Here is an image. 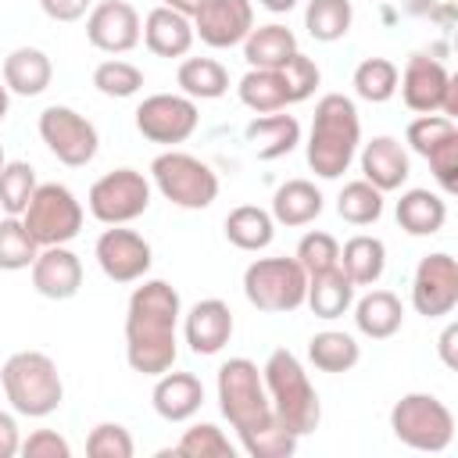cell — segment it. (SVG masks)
Wrapping results in <instances>:
<instances>
[{"mask_svg": "<svg viewBox=\"0 0 458 458\" xmlns=\"http://www.w3.org/2000/svg\"><path fill=\"white\" fill-rule=\"evenodd\" d=\"M218 408L229 419V426L240 437V447L250 458H290L301 444L297 433H290L265 394L261 369L250 358H229L218 369Z\"/></svg>", "mask_w": 458, "mask_h": 458, "instance_id": "cell-1", "label": "cell"}, {"mask_svg": "<svg viewBox=\"0 0 458 458\" xmlns=\"http://www.w3.org/2000/svg\"><path fill=\"white\" fill-rule=\"evenodd\" d=\"M179 290L165 279H143L125 304V361L140 376H161L179 354Z\"/></svg>", "mask_w": 458, "mask_h": 458, "instance_id": "cell-2", "label": "cell"}, {"mask_svg": "<svg viewBox=\"0 0 458 458\" xmlns=\"http://www.w3.org/2000/svg\"><path fill=\"white\" fill-rule=\"evenodd\" d=\"M361 147V118L351 97L326 93L315 104L308 132V168L318 179H340Z\"/></svg>", "mask_w": 458, "mask_h": 458, "instance_id": "cell-3", "label": "cell"}, {"mask_svg": "<svg viewBox=\"0 0 458 458\" xmlns=\"http://www.w3.org/2000/svg\"><path fill=\"white\" fill-rule=\"evenodd\" d=\"M261 383H265V394L272 401V411L276 419L297 433V437H308L318 429L322 422V401H318V390L311 386L301 358L286 347H276L265 365H261Z\"/></svg>", "mask_w": 458, "mask_h": 458, "instance_id": "cell-4", "label": "cell"}, {"mask_svg": "<svg viewBox=\"0 0 458 458\" xmlns=\"http://www.w3.org/2000/svg\"><path fill=\"white\" fill-rule=\"evenodd\" d=\"M0 386L11 411L25 419H47L64 401L61 372L43 351H14L0 369Z\"/></svg>", "mask_w": 458, "mask_h": 458, "instance_id": "cell-5", "label": "cell"}, {"mask_svg": "<svg viewBox=\"0 0 458 458\" xmlns=\"http://www.w3.org/2000/svg\"><path fill=\"white\" fill-rule=\"evenodd\" d=\"M390 429L394 437L411 451H447L454 440V415L437 394H404L390 408Z\"/></svg>", "mask_w": 458, "mask_h": 458, "instance_id": "cell-6", "label": "cell"}, {"mask_svg": "<svg viewBox=\"0 0 458 458\" xmlns=\"http://www.w3.org/2000/svg\"><path fill=\"white\" fill-rule=\"evenodd\" d=\"M150 179H154L157 193L182 211L211 208L218 197V175L211 172V165L186 150H175V147L150 161Z\"/></svg>", "mask_w": 458, "mask_h": 458, "instance_id": "cell-7", "label": "cell"}, {"mask_svg": "<svg viewBox=\"0 0 458 458\" xmlns=\"http://www.w3.org/2000/svg\"><path fill=\"white\" fill-rule=\"evenodd\" d=\"M308 272L297 258H258L243 268V297L268 315H286L304 304Z\"/></svg>", "mask_w": 458, "mask_h": 458, "instance_id": "cell-8", "label": "cell"}, {"mask_svg": "<svg viewBox=\"0 0 458 458\" xmlns=\"http://www.w3.org/2000/svg\"><path fill=\"white\" fill-rule=\"evenodd\" d=\"M82 218H86V211L64 182H39L29 208L21 211V222L39 247L72 243L82 229Z\"/></svg>", "mask_w": 458, "mask_h": 458, "instance_id": "cell-9", "label": "cell"}, {"mask_svg": "<svg viewBox=\"0 0 458 458\" xmlns=\"http://www.w3.org/2000/svg\"><path fill=\"white\" fill-rule=\"evenodd\" d=\"M397 89L401 100L415 111V114H458V79L429 54H411L404 72L397 75Z\"/></svg>", "mask_w": 458, "mask_h": 458, "instance_id": "cell-10", "label": "cell"}, {"mask_svg": "<svg viewBox=\"0 0 458 458\" xmlns=\"http://www.w3.org/2000/svg\"><path fill=\"white\" fill-rule=\"evenodd\" d=\"M89 215L104 225H129L150 208V179L136 168H114L100 175L86 193Z\"/></svg>", "mask_w": 458, "mask_h": 458, "instance_id": "cell-11", "label": "cell"}, {"mask_svg": "<svg viewBox=\"0 0 458 458\" xmlns=\"http://www.w3.org/2000/svg\"><path fill=\"white\" fill-rule=\"evenodd\" d=\"M39 140L68 168L89 165L97 157V150H100L97 125L86 114H79L75 107H64V104L43 107V114H39Z\"/></svg>", "mask_w": 458, "mask_h": 458, "instance_id": "cell-12", "label": "cell"}, {"mask_svg": "<svg viewBox=\"0 0 458 458\" xmlns=\"http://www.w3.org/2000/svg\"><path fill=\"white\" fill-rule=\"evenodd\" d=\"M197 125H200V111L197 100H190L186 93H150L136 107V132L161 147L186 143L197 132Z\"/></svg>", "mask_w": 458, "mask_h": 458, "instance_id": "cell-13", "label": "cell"}, {"mask_svg": "<svg viewBox=\"0 0 458 458\" xmlns=\"http://www.w3.org/2000/svg\"><path fill=\"white\" fill-rule=\"evenodd\" d=\"M93 258L111 283H140L154 265L150 243L136 229H125V225H107L97 236Z\"/></svg>", "mask_w": 458, "mask_h": 458, "instance_id": "cell-14", "label": "cell"}, {"mask_svg": "<svg viewBox=\"0 0 458 458\" xmlns=\"http://www.w3.org/2000/svg\"><path fill=\"white\" fill-rule=\"evenodd\" d=\"M458 304V261L447 250H433L419 261L411 279V308L426 318H444Z\"/></svg>", "mask_w": 458, "mask_h": 458, "instance_id": "cell-15", "label": "cell"}, {"mask_svg": "<svg viewBox=\"0 0 458 458\" xmlns=\"http://www.w3.org/2000/svg\"><path fill=\"white\" fill-rule=\"evenodd\" d=\"M86 39L104 54H129L143 39L140 11L129 0H100L86 14Z\"/></svg>", "mask_w": 458, "mask_h": 458, "instance_id": "cell-16", "label": "cell"}, {"mask_svg": "<svg viewBox=\"0 0 458 458\" xmlns=\"http://www.w3.org/2000/svg\"><path fill=\"white\" fill-rule=\"evenodd\" d=\"M254 29V4L250 0H208L193 14V36L215 50H229L247 39Z\"/></svg>", "mask_w": 458, "mask_h": 458, "instance_id": "cell-17", "label": "cell"}, {"mask_svg": "<svg viewBox=\"0 0 458 458\" xmlns=\"http://www.w3.org/2000/svg\"><path fill=\"white\" fill-rule=\"evenodd\" d=\"M29 272H32V290L47 301H72L82 286V261L75 250H68V243L39 247Z\"/></svg>", "mask_w": 458, "mask_h": 458, "instance_id": "cell-18", "label": "cell"}, {"mask_svg": "<svg viewBox=\"0 0 458 458\" xmlns=\"http://www.w3.org/2000/svg\"><path fill=\"white\" fill-rule=\"evenodd\" d=\"M233 329H236L233 311H229V304L218 301V297L197 301V304L186 311V322H182V336H186L190 351L200 354V358L218 354V351L229 344Z\"/></svg>", "mask_w": 458, "mask_h": 458, "instance_id": "cell-19", "label": "cell"}, {"mask_svg": "<svg viewBox=\"0 0 458 458\" xmlns=\"http://www.w3.org/2000/svg\"><path fill=\"white\" fill-rule=\"evenodd\" d=\"M408 175H411V161L397 136H372L361 147V179H369L376 190L383 193L401 190Z\"/></svg>", "mask_w": 458, "mask_h": 458, "instance_id": "cell-20", "label": "cell"}, {"mask_svg": "<svg viewBox=\"0 0 458 458\" xmlns=\"http://www.w3.org/2000/svg\"><path fill=\"white\" fill-rule=\"evenodd\" d=\"M154 411L165 422H190L204 404V383L193 372H161L150 394Z\"/></svg>", "mask_w": 458, "mask_h": 458, "instance_id": "cell-21", "label": "cell"}, {"mask_svg": "<svg viewBox=\"0 0 458 458\" xmlns=\"http://www.w3.org/2000/svg\"><path fill=\"white\" fill-rule=\"evenodd\" d=\"M193 18L172 11V7H154L147 18H143V43L150 54L157 57H186L190 47H193Z\"/></svg>", "mask_w": 458, "mask_h": 458, "instance_id": "cell-22", "label": "cell"}, {"mask_svg": "<svg viewBox=\"0 0 458 458\" xmlns=\"http://www.w3.org/2000/svg\"><path fill=\"white\" fill-rule=\"evenodd\" d=\"M304 304L311 308L315 318H344L354 304V283L344 276L340 265L326 268V272H311L308 276V290H304Z\"/></svg>", "mask_w": 458, "mask_h": 458, "instance_id": "cell-23", "label": "cell"}, {"mask_svg": "<svg viewBox=\"0 0 458 458\" xmlns=\"http://www.w3.org/2000/svg\"><path fill=\"white\" fill-rule=\"evenodd\" d=\"M397 225L408 233V236H437L447 222V200L433 190H422V186H411L401 193L397 208Z\"/></svg>", "mask_w": 458, "mask_h": 458, "instance_id": "cell-24", "label": "cell"}, {"mask_svg": "<svg viewBox=\"0 0 458 458\" xmlns=\"http://www.w3.org/2000/svg\"><path fill=\"white\" fill-rule=\"evenodd\" d=\"M351 308H354L358 333L369 336V340H390L401 329V322H404V304L390 290H369Z\"/></svg>", "mask_w": 458, "mask_h": 458, "instance_id": "cell-25", "label": "cell"}, {"mask_svg": "<svg viewBox=\"0 0 458 458\" xmlns=\"http://www.w3.org/2000/svg\"><path fill=\"white\" fill-rule=\"evenodd\" d=\"M247 143L250 150L258 154V161H276V157H286L297 143H301V122L293 114H261L247 125Z\"/></svg>", "mask_w": 458, "mask_h": 458, "instance_id": "cell-26", "label": "cell"}, {"mask_svg": "<svg viewBox=\"0 0 458 458\" xmlns=\"http://www.w3.org/2000/svg\"><path fill=\"white\" fill-rule=\"evenodd\" d=\"M322 208H326V197L308 179H286L272 193V218H276V225H290V229L308 225V222H315L322 215Z\"/></svg>", "mask_w": 458, "mask_h": 458, "instance_id": "cell-27", "label": "cell"}, {"mask_svg": "<svg viewBox=\"0 0 458 458\" xmlns=\"http://www.w3.org/2000/svg\"><path fill=\"white\" fill-rule=\"evenodd\" d=\"M54 79V64L39 47H18L4 57V86L18 97H39Z\"/></svg>", "mask_w": 458, "mask_h": 458, "instance_id": "cell-28", "label": "cell"}, {"mask_svg": "<svg viewBox=\"0 0 458 458\" xmlns=\"http://www.w3.org/2000/svg\"><path fill=\"white\" fill-rule=\"evenodd\" d=\"M340 268L354 286H376L386 272V243L379 236H351L340 247Z\"/></svg>", "mask_w": 458, "mask_h": 458, "instance_id": "cell-29", "label": "cell"}, {"mask_svg": "<svg viewBox=\"0 0 458 458\" xmlns=\"http://www.w3.org/2000/svg\"><path fill=\"white\" fill-rule=\"evenodd\" d=\"M297 54V36L286 25H258L243 39V57L250 68H283Z\"/></svg>", "mask_w": 458, "mask_h": 458, "instance_id": "cell-30", "label": "cell"}, {"mask_svg": "<svg viewBox=\"0 0 458 458\" xmlns=\"http://www.w3.org/2000/svg\"><path fill=\"white\" fill-rule=\"evenodd\" d=\"M243 107H250L254 114H272L283 111L290 104V89H286V75L283 68H250L240 86H236Z\"/></svg>", "mask_w": 458, "mask_h": 458, "instance_id": "cell-31", "label": "cell"}, {"mask_svg": "<svg viewBox=\"0 0 458 458\" xmlns=\"http://www.w3.org/2000/svg\"><path fill=\"white\" fill-rule=\"evenodd\" d=\"M225 240L240 250H265L276 240V218L272 211L258 204H240L225 215Z\"/></svg>", "mask_w": 458, "mask_h": 458, "instance_id": "cell-32", "label": "cell"}, {"mask_svg": "<svg viewBox=\"0 0 458 458\" xmlns=\"http://www.w3.org/2000/svg\"><path fill=\"white\" fill-rule=\"evenodd\" d=\"M175 82L190 100H218L229 93V72L215 57H186L175 72Z\"/></svg>", "mask_w": 458, "mask_h": 458, "instance_id": "cell-33", "label": "cell"}, {"mask_svg": "<svg viewBox=\"0 0 458 458\" xmlns=\"http://www.w3.org/2000/svg\"><path fill=\"white\" fill-rule=\"evenodd\" d=\"M308 361L318 369V372H351L358 361H361V347L351 333H340V329H322L308 340Z\"/></svg>", "mask_w": 458, "mask_h": 458, "instance_id": "cell-34", "label": "cell"}, {"mask_svg": "<svg viewBox=\"0 0 458 458\" xmlns=\"http://www.w3.org/2000/svg\"><path fill=\"white\" fill-rule=\"evenodd\" d=\"M354 7L351 0H308L304 7V29L318 43H336L351 32Z\"/></svg>", "mask_w": 458, "mask_h": 458, "instance_id": "cell-35", "label": "cell"}, {"mask_svg": "<svg viewBox=\"0 0 458 458\" xmlns=\"http://www.w3.org/2000/svg\"><path fill=\"white\" fill-rule=\"evenodd\" d=\"M336 211L351 225H372L383 218V190H376L369 179H351L336 197Z\"/></svg>", "mask_w": 458, "mask_h": 458, "instance_id": "cell-36", "label": "cell"}, {"mask_svg": "<svg viewBox=\"0 0 458 458\" xmlns=\"http://www.w3.org/2000/svg\"><path fill=\"white\" fill-rule=\"evenodd\" d=\"M397 64L390 57H365L358 68H354V93L369 104H386L394 93H397Z\"/></svg>", "mask_w": 458, "mask_h": 458, "instance_id": "cell-37", "label": "cell"}, {"mask_svg": "<svg viewBox=\"0 0 458 458\" xmlns=\"http://www.w3.org/2000/svg\"><path fill=\"white\" fill-rule=\"evenodd\" d=\"M39 243L29 236L25 222L18 215L0 218V272H21L36 261Z\"/></svg>", "mask_w": 458, "mask_h": 458, "instance_id": "cell-38", "label": "cell"}, {"mask_svg": "<svg viewBox=\"0 0 458 458\" xmlns=\"http://www.w3.org/2000/svg\"><path fill=\"white\" fill-rule=\"evenodd\" d=\"M36 168L29 161H7L0 172V211L4 215H18L29 208L32 193H36Z\"/></svg>", "mask_w": 458, "mask_h": 458, "instance_id": "cell-39", "label": "cell"}, {"mask_svg": "<svg viewBox=\"0 0 458 458\" xmlns=\"http://www.w3.org/2000/svg\"><path fill=\"white\" fill-rule=\"evenodd\" d=\"M172 454H182V458H233L236 447L229 444V437L215 422H193L179 437V444L172 447Z\"/></svg>", "mask_w": 458, "mask_h": 458, "instance_id": "cell-40", "label": "cell"}, {"mask_svg": "<svg viewBox=\"0 0 458 458\" xmlns=\"http://www.w3.org/2000/svg\"><path fill=\"white\" fill-rule=\"evenodd\" d=\"M93 86L104 93V97H114V100H125V97H136L143 89V72L122 57H111V61H100L93 68Z\"/></svg>", "mask_w": 458, "mask_h": 458, "instance_id": "cell-41", "label": "cell"}, {"mask_svg": "<svg viewBox=\"0 0 458 458\" xmlns=\"http://www.w3.org/2000/svg\"><path fill=\"white\" fill-rule=\"evenodd\" d=\"M458 132V125H454V118H447V114H440V111H433V114H419V118H411L408 122V129H404V143L419 154V157H426L437 143H444L447 136H454Z\"/></svg>", "mask_w": 458, "mask_h": 458, "instance_id": "cell-42", "label": "cell"}, {"mask_svg": "<svg viewBox=\"0 0 458 458\" xmlns=\"http://www.w3.org/2000/svg\"><path fill=\"white\" fill-rule=\"evenodd\" d=\"M293 258L301 261V268H304L308 276H311V272H326V268L340 265V243H336V236H329V233H322V229H311V233L301 236Z\"/></svg>", "mask_w": 458, "mask_h": 458, "instance_id": "cell-43", "label": "cell"}, {"mask_svg": "<svg viewBox=\"0 0 458 458\" xmlns=\"http://www.w3.org/2000/svg\"><path fill=\"white\" fill-rule=\"evenodd\" d=\"M86 454L89 458H132L136 444L122 422H97L86 437Z\"/></svg>", "mask_w": 458, "mask_h": 458, "instance_id": "cell-44", "label": "cell"}, {"mask_svg": "<svg viewBox=\"0 0 458 458\" xmlns=\"http://www.w3.org/2000/svg\"><path fill=\"white\" fill-rule=\"evenodd\" d=\"M283 75H286V89H290V104H301V100H308L315 89H318V82H322V72H318V64L308 57V54H293L286 64H283Z\"/></svg>", "mask_w": 458, "mask_h": 458, "instance_id": "cell-45", "label": "cell"}, {"mask_svg": "<svg viewBox=\"0 0 458 458\" xmlns=\"http://www.w3.org/2000/svg\"><path fill=\"white\" fill-rule=\"evenodd\" d=\"M426 161H429V168H433L440 190H444V193H454V190H458V132L447 136L444 143H437V147L426 154Z\"/></svg>", "mask_w": 458, "mask_h": 458, "instance_id": "cell-46", "label": "cell"}, {"mask_svg": "<svg viewBox=\"0 0 458 458\" xmlns=\"http://www.w3.org/2000/svg\"><path fill=\"white\" fill-rule=\"evenodd\" d=\"M18 454H25V458H72V444L54 429H36L21 440Z\"/></svg>", "mask_w": 458, "mask_h": 458, "instance_id": "cell-47", "label": "cell"}, {"mask_svg": "<svg viewBox=\"0 0 458 458\" xmlns=\"http://www.w3.org/2000/svg\"><path fill=\"white\" fill-rule=\"evenodd\" d=\"M39 7L50 21H79L89 14L93 0H39Z\"/></svg>", "mask_w": 458, "mask_h": 458, "instance_id": "cell-48", "label": "cell"}, {"mask_svg": "<svg viewBox=\"0 0 458 458\" xmlns=\"http://www.w3.org/2000/svg\"><path fill=\"white\" fill-rule=\"evenodd\" d=\"M21 451V429L14 411H0V458H14Z\"/></svg>", "mask_w": 458, "mask_h": 458, "instance_id": "cell-49", "label": "cell"}, {"mask_svg": "<svg viewBox=\"0 0 458 458\" xmlns=\"http://www.w3.org/2000/svg\"><path fill=\"white\" fill-rule=\"evenodd\" d=\"M454 344H458V326L451 322L444 333H440V340H437V351H440V361L447 365V369H458V354H454Z\"/></svg>", "mask_w": 458, "mask_h": 458, "instance_id": "cell-50", "label": "cell"}, {"mask_svg": "<svg viewBox=\"0 0 458 458\" xmlns=\"http://www.w3.org/2000/svg\"><path fill=\"white\" fill-rule=\"evenodd\" d=\"M165 7H172V11H179V14H186V18H193L208 0H161Z\"/></svg>", "mask_w": 458, "mask_h": 458, "instance_id": "cell-51", "label": "cell"}, {"mask_svg": "<svg viewBox=\"0 0 458 458\" xmlns=\"http://www.w3.org/2000/svg\"><path fill=\"white\" fill-rule=\"evenodd\" d=\"M265 11H272V14H286V11H293L297 7V0H258Z\"/></svg>", "mask_w": 458, "mask_h": 458, "instance_id": "cell-52", "label": "cell"}, {"mask_svg": "<svg viewBox=\"0 0 458 458\" xmlns=\"http://www.w3.org/2000/svg\"><path fill=\"white\" fill-rule=\"evenodd\" d=\"M7 111H11V89L0 82V122L7 118Z\"/></svg>", "mask_w": 458, "mask_h": 458, "instance_id": "cell-53", "label": "cell"}, {"mask_svg": "<svg viewBox=\"0 0 458 458\" xmlns=\"http://www.w3.org/2000/svg\"><path fill=\"white\" fill-rule=\"evenodd\" d=\"M4 165H7V154H4V143H0V172H4Z\"/></svg>", "mask_w": 458, "mask_h": 458, "instance_id": "cell-54", "label": "cell"}]
</instances>
